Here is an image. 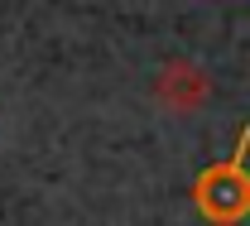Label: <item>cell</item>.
I'll return each mask as SVG.
<instances>
[{
    "instance_id": "cell-1",
    "label": "cell",
    "mask_w": 250,
    "mask_h": 226,
    "mask_svg": "<svg viewBox=\"0 0 250 226\" xmlns=\"http://www.w3.org/2000/svg\"><path fill=\"white\" fill-rule=\"evenodd\" d=\"M188 202L207 226H241L250 222V125L236 130L231 154L197 168L188 183Z\"/></svg>"
},
{
    "instance_id": "cell-2",
    "label": "cell",
    "mask_w": 250,
    "mask_h": 226,
    "mask_svg": "<svg viewBox=\"0 0 250 226\" xmlns=\"http://www.w3.org/2000/svg\"><path fill=\"white\" fill-rule=\"evenodd\" d=\"M149 92H154V101L164 111L192 116V111H202V106L212 101V77L192 63V58H164V63L154 67Z\"/></svg>"
}]
</instances>
